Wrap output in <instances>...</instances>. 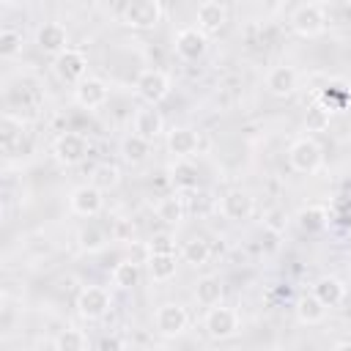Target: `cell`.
<instances>
[{"instance_id": "1", "label": "cell", "mask_w": 351, "mask_h": 351, "mask_svg": "<svg viewBox=\"0 0 351 351\" xmlns=\"http://www.w3.org/2000/svg\"><path fill=\"white\" fill-rule=\"evenodd\" d=\"M288 165H291V170L310 176V173L321 170V165H324V148L310 134L296 137L291 143V148H288Z\"/></svg>"}, {"instance_id": "2", "label": "cell", "mask_w": 351, "mask_h": 351, "mask_svg": "<svg viewBox=\"0 0 351 351\" xmlns=\"http://www.w3.org/2000/svg\"><path fill=\"white\" fill-rule=\"evenodd\" d=\"M203 329L211 340H230L241 329V315H239L236 307H228V304L208 307L206 318H203Z\"/></svg>"}, {"instance_id": "3", "label": "cell", "mask_w": 351, "mask_h": 351, "mask_svg": "<svg viewBox=\"0 0 351 351\" xmlns=\"http://www.w3.org/2000/svg\"><path fill=\"white\" fill-rule=\"evenodd\" d=\"M288 25L296 36L302 38H315L326 30V11L321 3H302L291 11L288 16Z\"/></svg>"}, {"instance_id": "4", "label": "cell", "mask_w": 351, "mask_h": 351, "mask_svg": "<svg viewBox=\"0 0 351 351\" xmlns=\"http://www.w3.org/2000/svg\"><path fill=\"white\" fill-rule=\"evenodd\" d=\"M170 88H173V82L162 69H143L134 80V93L148 107H156L159 101H165L170 96Z\"/></svg>"}, {"instance_id": "5", "label": "cell", "mask_w": 351, "mask_h": 351, "mask_svg": "<svg viewBox=\"0 0 351 351\" xmlns=\"http://www.w3.org/2000/svg\"><path fill=\"white\" fill-rule=\"evenodd\" d=\"M162 14H165V8L159 0H134L123 8L121 22L132 30H154L162 22Z\"/></svg>"}, {"instance_id": "6", "label": "cell", "mask_w": 351, "mask_h": 351, "mask_svg": "<svg viewBox=\"0 0 351 351\" xmlns=\"http://www.w3.org/2000/svg\"><path fill=\"white\" fill-rule=\"evenodd\" d=\"M52 71L60 82L66 85H80L88 77V55L82 49L69 47L66 52H60L58 58H52Z\"/></svg>"}, {"instance_id": "7", "label": "cell", "mask_w": 351, "mask_h": 351, "mask_svg": "<svg viewBox=\"0 0 351 351\" xmlns=\"http://www.w3.org/2000/svg\"><path fill=\"white\" fill-rule=\"evenodd\" d=\"M88 151H90V143H88V137H85L82 132H63V134H58L55 143H52V156H55L63 167L80 165V162L88 156Z\"/></svg>"}, {"instance_id": "8", "label": "cell", "mask_w": 351, "mask_h": 351, "mask_svg": "<svg viewBox=\"0 0 351 351\" xmlns=\"http://www.w3.org/2000/svg\"><path fill=\"white\" fill-rule=\"evenodd\" d=\"M112 307V296L104 285H85L77 293V313L85 321H101Z\"/></svg>"}, {"instance_id": "9", "label": "cell", "mask_w": 351, "mask_h": 351, "mask_svg": "<svg viewBox=\"0 0 351 351\" xmlns=\"http://www.w3.org/2000/svg\"><path fill=\"white\" fill-rule=\"evenodd\" d=\"M154 326H156V332H159L162 337H178V335H184L186 326H189V313H186V307L178 304V302H165V304H159L156 313H154Z\"/></svg>"}, {"instance_id": "10", "label": "cell", "mask_w": 351, "mask_h": 351, "mask_svg": "<svg viewBox=\"0 0 351 351\" xmlns=\"http://www.w3.org/2000/svg\"><path fill=\"white\" fill-rule=\"evenodd\" d=\"M69 208H71V214L90 219V217H96L104 208V192L96 189L93 184H80L69 195Z\"/></svg>"}, {"instance_id": "11", "label": "cell", "mask_w": 351, "mask_h": 351, "mask_svg": "<svg viewBox=\"0 0 351 351\" xmlns=\"http://www.w3.org/2000/svg\"><path fill=\"white\" fill-rule=\"evenodd\" d=\"M219 214L230 222H244L255 214V197L247 189H228L219 197Z\"/></svg>"}, {"instance_id": "12", "label": "cell", "mask_w": 351, "mask_h": 351, "mask_svg": "<svg viewBox=\"0 0 351 351\" xmlns=\"http://www.w3.org/2000/svg\"><path fill=\"white\" fill-rule=\"evenodd\" d=\"M173 47H176V55L181 60H197L208 49V36L197 27H181L173 38Z\"/></svg>"}, {"instance_id": "13", "label": "cell", "mask_w": 351, "mask_h": 351, "mask_svg": "<svg viewBox=\"0 0 351 351\" xmlns=\"http://www.w3.org/2000/svg\"><path fill=\"white\" fill-rule=\"evenodd\" d=\"M107 99H110V88L99 77H85L80 85H74V101L82 110H99L107 104Z\"/></svg>"}, {"instance_id": "14", "label": "cell", "mask_w": 351, "mask_h": 351, "mask_svg": "<svg viewBox=\"0 0 351 351\" xmlns=\"http://www.w3.org/2000/svg\"><path fill=\"white\" fill-rule=\"evenodd\" d=\"M36 44L41 52L58 58L60 52L69 49V30L63 22H44L38 30H36Z\"/></svg>"}, {"instance_id": "15", "label": "cell", "mask_w": 351, "mask_h": 351, "mask_svg": "<svg viewBox=\"0 0 351 351\" xmlns=\"http://www.w3.org/2000/svg\"><path fill=\"white\" fill-rule=\"evenodd\" d=\"M263 88H266V93L285 99L299 88V74L293 66H271L263 77Z\"/></svg>"}, {"instance_id": "16", "label": "cell", "mask_w": 351, "mask_h": 351, "mask_svg": "<svg viewBox=\"0 0 351 351\" xmlns=\"http://www.w3.org/2000/svg\"><path fill=\"white\" fill-rule=\"evenodd\" d=\"M195 22H197L195 27L203 30L206 36L219 33V30L225 27V22H228V5H225V3H217V0H206V3L197 5Z\"/></svg>"}, {"instance_id": "17", "label": "cell", "mask_w": 351, "mask_h": 351, "mask_svg": "<svg viewBox=\"0 0 351 351\" xmlns=\"http://www.w3.org/2000/svg\"><path fill=\"white\" fill-rule=\"evenodd\" d=\"M329 219H332V211L324 203H307L293 217V222L302 233H321L329 228Z\"/></svg>"}, {"instance_id": "18", "label": "cell", "mask_w": 351, "mask_h": 351, "mask_svg": "<svg viewBox=\"0 0 351 351\" xmlns=\"http://www.w3.org/2000/svg\"><path fill=\"white\" fill-rule=\"evenodd\" d=\"M200 145V137L195 129L189 126H173L167 132V151L176 156V159H189Z\"/></svg>"}, {"instance_id": "19", "label": "cell", "mask_w": 351, "mask_h": 351, "mask_svg": "<svg viewBox=\"0 0 351 351\" xmlns=\"http://www.w3.org/2000/svg\"><path fill=\"white\" fill-rule=\"evenodd\" d=\"M132 132H134L137 137L148 140V143H154L156 137H162V132H165V121H162L159 110H154V107H143V110H137V112H134V121H132Z\"/></svg>"}, {"instance_id": "20", "label": "cell", "mask_w": 351, "mask_h": 351, "mask_svg": "<svg viewBox=\"0 0 351 351\" xmlns=\"http://www.w3.org/2000/svg\"><path fill=\"white\" fill-rule=\"evenodd\" d=\"M313 296L324 304V307H337L343 299H346V285L343 280L332 277V274H324L313 282Z\"/></svg>"}, {"instance_id": "21", "label": "cell", "mask_w": 351, "mask_h": 351, "mask_svg": "<svg viewBox=\"0 0 351 351\" xmlns=\"http://www.w3.org/2000/svg\"><path fill=\"white\" fill-rule=\"evenodd\" d=\"M145 266H148V277L154 282H167V280L176 277L178 261H176V255H167V252H151Z\"/></svg>"}, {"instance_id": "22", "label": "cell", "mask_w": 351, "mask_h": 351, "mask_svg": "<svg viewBox=\"0 0 351 351\" xmlns=\"http://www.w3.org/2000/svg\"><path fill=\"white\" fill-rule=\"evenodd\" d=\"M107 241H110L107 230L101 225H96V222H88V225H82L77 230V244H80L82 252H101L107 247Z\"/></svg>"}, {"instance_id": "23", "label": "cell", "mask_w": 351, "mask_h": 351, "mask_svg": "<svg viewBox=\"0 0 351 351\" xmlns=\"http://www.w3.org/2000/svg\"><path fill=\"white\" fill-rule=\"evenodd\" d=\"M222 291H225L222 288V280L214 277V274H206L195 285V299L203 307H217V304H222Z\"/></svg>"}, {"instance_id": "24", "label": "cell", "mask_w": 351, "mask_h": 351, "mask_svg": "<svg viewBox=\"0 0 351 351\" xmlns=\"http://www.w3.org/2000/svg\"><path fill=\"white\" fill-rule=\"evenodd\" d=\"M181 258H184V263H189V266H206L208 258H211V244H208L203 236H189V239L181 244Z\"/></svg>"}, {"instance_id": "25", "label": "cell", "mask_w": 351, "mask_h": 351, "mask_svg": "<svg viewBox=\"0 0 351 351\" xmlns=\"http://www.w3.org/2000/svg\"><path fill=\"white\" fill-rule=\"evenodd\" d=\"M296 318H299L302 324H307V326L321 324V321L326 318V307L313 296V291H310V293H302V296L296 299Z\"/></svg>"}, {"instance_id": "26", "label": "cell", "mask_w": 351, "mask_h": 351, "mask_svg": "<svg viewBox=\"0 0 351 351\" xmlns=\"http://www.w3.org/2000/svg\"><path fill=\"white\" fill-rule=\"evenodd\" d=\"M170 181H173L176 189H197L200 173H197V167H195L189 159H178V162L170 167Z\"/></svg>"}, {"instance_id": "27", "label": "cell", "mask_w": 351, "mask_h": 351, "mask_svg": "<svg viewBox=\"0 0 351 351\" xmlns=\"http://www.w3.org/2000/svg\"><path fill=\"white\" fill-rule=\"evenodd\" d=\"M148 154H151V143L143 140V137H137L134 132L121 140V156H123L129 165H143V162L148 159Z\"/></svg>"}, {"instance_id": "28", "label": "cell", "mask_w": 351, "mask_h": 351, "mask_svg": "<svg viewBox=\"0 0 351 351\" xmlns=\"http://www.w3.org/2000/svg\"><path fill=\"white\" fill-rule=\"evenodd\" d=\"M55 351H88V335L77 326H66L55 335Z\"/></svg>"}, {"instance_id": "29", "label": "cell", "mask_w": 351, "mask_h": 351, "mask_svg": "<svg viewBox=\"0 0 351 351\" xmlns=\"http://www.w3.org/2000/svg\"><path fill=\"white\" fill-rule=\"evenodd\" d=\"M140 282V263H134V261H121V263H115V269H112V285L115 288H121V291H129V288H134Z\"/></svg>"}, {"instance_id": "30", "label": "cell", "mask_w": 351, "mask_h": 351, "mask_svg": "<svg viewBox=\"0 0 351 351\" xmlns=\"http://www.w3.org/2000/svg\"><path fill=\"white\" fill-rule=\"evenodd\" d=\"M90 184H93L96 189H101V192L115 189V186L121 184V170H118L112 162H101V165L93 167V173H90Z\"/></svg>"}, {"instance_id": "31", "label": "cell", "mask_w": 351, "mask_h": 351, "mask_svg": "<svg viewBox=\"0 0 351 351\" xmlns=\"http://www.w3.org/2000/svg\"><path fill=\"white\" fill-rule=\"evenodd\" d=\"M329 121H332V110H329L326 104H321V101H315V104L307 107V112H304V129L313 132V134L326 132V129H329Z\"/></svg>"}, {"instance_id": "32", "label": "cell", "mask_w": 351, "mask_h": 351, "mask_svg": "<svg viewBox=\"0 0 351 351\" xmlns=\"http://www.w3.org/2000/svg\"><path fill=\"white\" fill-rule=\"evenodd\" d=\"M156 217L167 225H178L184 219V200L178 195H167L156 203Z\"/></svg>"}, {"instance_id": "33", "label": "cell", "mask_w": 351, "mask_h": 351, "mask_svg": "<svg viewBox=\"0 0 351 351\" xmlns=\"http://www.w3.org/2000/svg\"><path fill=\"white\" fill-rule=\"evenodd\" d=\"M22 44H25V38H22L19 30H14V27L0 30V58H5V60L16 58L22 52Z\"/></svg>"}, {"instance_id": "34", "label": "cell", "mask_w": 351, "mask_h": 351, "mask_svg": "<svg viewBox=\"0 0 351 351\" xmlns=\"http://www.w3.org/2000/svg\"><path fill=\"white\" fill-rule=\"evenodd\" d=\"M285 225H288V214H285L282 208H269V211L263 214V228H266V230H271V233H282Z\"/></svg>"}, {"instance_id": "35", "label": "cell", "mask_w": 351, "mask_h": 351, "mask_svg": "<svg viewBox=\"0 0 351 351\" xmlns=\"http://www.w3.org/2000/svg\"><path fill=\"white\" fill-rule=\"evenodd\" d=\"M151 252H167V255H176V244H173V239H170L167 233H162V236H154V241H151Z\"/></svg>"}, {"instance_id": "36", "label": "cell", "mask_w": 351, "mask_h": 351, "mask_svg": "<svg viewBox=\"0 0 351 351\" xmlns=\"http://www.w3.org/2000/svg\"><path fill=\"white\" fill-rule=\"evenodd\" d=\"M99 351H126V343L121 335H104L99 340Z\"/></svg>"}, {"instance_id": "37", "label": "cell", "mask_w": 351, "mask_h": 351, "mask_svg": "<svg viewBox=\"0 0 351 351\" xmlns=\"http://www.w3.org/2000/svg\"><path fill=\"white\" fill-rule=\"evenodd\" d=\"M332 351H351V340H340V343H337Z\"/></svg>"}]
</instances>
